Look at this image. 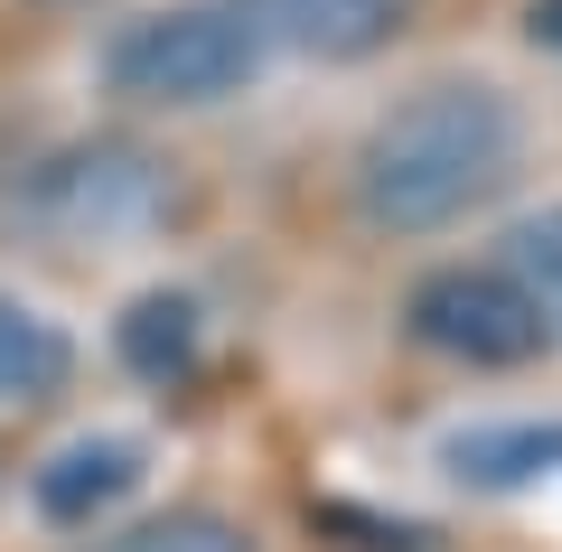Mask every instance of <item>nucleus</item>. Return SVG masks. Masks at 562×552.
Listing matches in <instances>:
<instances>
[{"label": "nucleus", "mask_w": 562, "mask_h": 552, "mask_svg": "<svg viewBox=\"0 0 562 552\" xmlns=\"http://www.w3.org/2000/svg\"><path fill=\"white\" fill-rule=\"evenodd\" d=\"M506 272L525 281V300L543 309V328L562 337V206H543V216H525L516 235H506Z\"/></svg>", "instance_id": "11"}, {"label": "nucleus", "mask_w": 562, "mask_h": 552, "mask_svg": "<svg viewBox=\"0 0 562 552\" xmlns=\"http://www.w3.org/2000/svg\"><path fill=\"white\" fill-rule=\"evenodd\" d=\"M122 356H132V375L150 384H188L198 375V300L188 291H150L122 309Z\"/></svg>", "instance_id": "8"}, {"label": "nucleus", "mask_w": 562, "mask_h": 552, "mask_svg": "<svg viewBox=\"0 0 562 552\" xmlns=\"http://www.w3.org/2000/svg\"><path fill=\"white\" fill-rule=\"evenodd\" d=\"M281 29L319 57H357V47L403 29V0H281Z\"/></svg>", "instance_id": "10"}, {"label": "nucleus", "mask_w": 562, "mask_h": 552, "mask_svg": "<svg viewBox=\"0 0 562 552\" xmlns=\"http://www.w3.org/2000/svg\"><path fill=\"white\" fill-rule=\"evenodd\" d=\"M94 552H254V533L216 506H169V515H132V525L94 533Z\"/></svg>", "instance_id": "9"}, {"label": "nucleus", "mask_w": 562, "mask_h": 552, "mask_svg": "<svg viewBox=\"0 0 562 552\" xmlns=\"http://www.w3.org/2000/svg\"><path fill=\"white\" fill-rule=\"evenodd\" d=\"M441 469L460 487H479V496L562 477V421H469V431L441 440Z\"/></svg>", "instance_id": "5"}, {"label": "nucleus", "mask_w": 562, "mask_h": 552, "mask_svg": "<svg viewBox=\"0 0 562 552\" xmlns=\"http://www.w3.org/2000/svg\"><path fill=\"white\" fill-rule=\"evenodd\" d=\"M132 487H140V440L103 431V440H66V450L38 469V487H29V496H38L47 525H94V515L122 506Z\"/></svg>", "instance_id": "6"}, {"label": "nucleus", "mask_w": 562, "mask_h": 552, "mask_svg": "<svg viewBox=\"0 0 562 552\" xmlns=\"http://www.w3.org/2000/svg\"><path fill=\"white\" fill-rule=\"evenodd\" d=\"M66 365H76L66 328L38 318L20 291H0V403H47L66 384Z\"/></svg>", "instance_id": "7"}, {"label": "nucleus", "mask_w": 562, "mask_h": 552, "mask_svg": "<svg viewBox=\"0 0 562 552\" xmlns=\"http://www.w3.org/2000/svg\"><path fill=\"white\" fill-rule=\"evenodd\" d=\"M516 150H525L516 103L487 76H441L403 94L394 113H375L357 150V206L384 235H441L516 178Z\"/></svg>", "instance_id": "1"}, {"label": "nucleus", "mask_w": 562, "mask_h": 552, "mask_svg": "<svg viewBox=\"0 0 562 552\" xmlns=\"http://www.w3.org/2000/svg\"><path fill=\"white\" fill-rule=\"evenodd\" d=\"M525 29H535V47H553V57H562V0H535V10H525Z\"/></svg>", "instance_id": "12"}, {"label": "nucleus", "mask_w": 562, "mask_h": 552, "mask_svg": "<svg viewBox=\"0 0 562 552\" xmlns=\"http://www.w3.org/2000/svg\"><path fill=\"white\" fill-rule=\"evenodd\" d=\"M403 328L431 356H460V365H525V356L553 347V328H543V309L525 300V281L497 272V262L422 272L413 300H403Z\"/></svg>", "instance_id": "4"}, {"label": "nucleus", "mask_w": 562, "mask_h": 552, "mask_svg": "<svg viewBox=\"0 0 562 552\" xmlns=\"http://www.w3.org/2000/svg\"><path fill=\"white\" fill-rule=\"evenodd\" d=\"M169 169L150 150H122V140H94V150H57L38 178L20 188V216L38 225L57 254H113V244H140L169 216Z\"/></svg>", "instance_id": "3"}, {"label": "nucleus", "mask_w": 562, "mask_h": 552, "mask_svg": "<svg viewBox=\"0 0 562 552\" xmlns=\"http://www.w3.org/2000/svg\"><path fill=\"white\" fill-rule=\"evenodd\" d=\"M262 66V20L235 0H188V10H150L103 47V76L132 103H169V113H198L225 103L244 76Z\"/></svg>", "instance_id": "2"}]
</instances>
